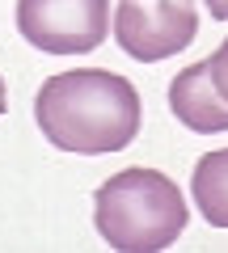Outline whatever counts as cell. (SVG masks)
Here are the masks:
<instances>
[{"label":"cell","mask_w":228,"mask_h":253,"mask_svg":"<svg viewBox=\"0 0 228 253\" xmlns=\"http://www.w3.org/2000/svg\"><path fill=\"white\" fill-rule=\"evenodd\" d=\"M199 34V13L186 0H119L114 4V38L139 63H156L178 55Z\"/></svg>","instance_id":"4"},{"label":"cell","mask_w":228,"mask_h":253,"mask_svg":"<svg viewBox=\"0 0 228 253\" xmlns=\"http://www.w3.org/2000/svg\"><path fill=\"white\" fill-rule=\"evenodd\" d=\"M139 93L127 76L106 68L55 72L34 97L38 131L64 152L106 156L139 135Z\"/></svg>","instance_id":"1"},{"label":"cell","mask_w":228,"mask_h":253,"mask_svg":"<svg viewBox=\"0 0 228 253\" xmlns=\"http://www.w3.org/2000/svg\"><path fill=\"white\" fill-rule=\"evenodd\" d=\"M207 68H211V81H216V89L224 93V101H228V38L220 42V51L207 59Z\"/></svg>","instance_id":"7"},{"label":"cell","mask_w":228,"mask_h":253,"mask_svg":"<svg viewBox=\"0 0 228 253\" xmlns=\"http://www.w3.org/2000/svg\"><path fill=\"white\" fill-rule=\"evenodd\" d=\"M203 4H207V13L216 21H228V0H203Z\"/></svg>","instance_id":"8"},{"label":"cell","mask_w":228,"mask_h":253,"mask_svg":"<svg viewBox=\"0 0 228 253\" xmlns=\"http://www.w3.org/2000/svg\"><path fill=\"white\" fill-rule=\"evenodd\" d=\"M4 101H9V97H4V81H0V114H4Z\"/></svg>","instance_id":"9"},{"label":"cell","mask_w":228,"mask_h":253,"mask_svg":"<svg viewBox=\"0 0 228 253\" xmlns=\"http://www.w3.org/2000/svg\"><path fill=\"white\" fill-rule=\"evenodd\" d=\"M93 224L110 249L156 253L174 245L186 228V203L178 186L156 169H123L93 194Z\"/></svg>","instance_id":"2"},{"label":"cell","mask_w":228,"mask_h":253,"mask_svg":"<svg viewBox=\"0 0 228 253\" xmlns=\"http://www.w3.org/2000/svg\"><path fill=\"white\" fill-rule=\"evenodd\" d=\"M169 110L178 114V123H186L199 135L228 131V101L216 89V81H211L207 59L190 63V68H182L174 76V84H169Z\"/></svg>","instance_id":"5"},{"label":"cell","mask_w":228,"mask_h":253,"mask_svg":"<svg viewBox=\"0 0 228 253\" xmlns=\"http://www.w3.org/2000/svg\"><path fill=\"white\" fill-rule=\"evenodd\" d=\"M110 0H17V30L46 55H89L106 42Z\"/></svg>","instance_id":"3"},{"label":"cell","mask_w":228,"mask_h":253,"mask_svg":"<svg viewBox=\"0 0 228 253\" xmlns=\"http://www.w3.org/2000/svg\"><path fill=\"white\" fill-rule=\"evenodd\" d=\"M190 194H194V207L203 211V219L211 228H228V148L207 152L194 165Z\"/></svg>","instance_id":"6"}]
</instances>
